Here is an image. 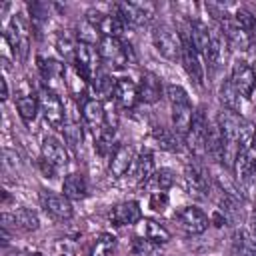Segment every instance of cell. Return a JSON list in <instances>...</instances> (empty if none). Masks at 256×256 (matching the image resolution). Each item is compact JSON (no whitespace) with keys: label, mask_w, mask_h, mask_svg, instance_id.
Returning <instances> with one entry per match:
<instances>
[{"label":"cell","mask_w":256,"mask_h":256,"mask_svg":"<svg viewBox=\"0 0 256 256\" xmlns=\"http://www.w3.org/2000/svg\"><path fill=\"white\" fill-rule=\"evenodd\" d=\"M166 96L170 100V108H172V122L176 128V134L184 140L190 124H192V104H190V96L188 92L180 86V84H168L166 86Z\"/></svg>","instance_id":"1"},{"label":"cell","mask_w":256,"mask_h":256,"mask_svg":"<svg viewBox=\"0 0 256 256\" xmlns=\"http://www.w3.org/2000/svg\"><path fill=\"white\" fill-rule=\"evenodd\" d=\"M100 54H98V48L94 44H88V42H76V48H74V60H72V66L74 70L88 82H92V78L98 74V64H100Z\"/></svg>","instance_id":"2"},{"label":"cell","mask_w":256,"mask_h":256,"mask_svg":"<svg viewBox=\"0 0 256 256\" xmlns=\"http://www.w3.org/2000/svg\"><path fill=\"white\" fill-rule=\"evenodd\" d=\"M28 30H30V26H28V20L24 18V14H14L6 32H4L6 40L10 42L14 54L20 60H24L28 54V46H30V32Z\"/></svg>","instance_id":"3"},{"label":"cell","mask_w":256,"mask_h":256,"mask_svg":"<svg viewBox=\"0 0 256 256\" xmlns=\"http://www.w3.org/2000/svg\"><path fill=\"white\" fill-rule=\"evenodd\" d=\"M206 134H208V118H206V108L198 106L192 114V124L190 130L184 138V142L188 144L190 152L196 156H202L206 152Z\"/></svg>","instance_id":"4"},{"label":"cell","mask_w":256,"mask_h":256,"mask_svg":"<svg viewBox=\"0 0 256 256\" xmlns=\"http://www.w3.org/2000/svg\"><path fill=\"white\" fill-rule=\"evenodd\" d=\"M38 104H40V112L44 114L46 122L52 128H62L64 126L66 112H64V104H62V98L58 96V92L44 86L38 92Z\"/></svg>","instance_id":"5"},{"label":"cell","mask_w":256,"mask_h":256,"mask_svg":"<svg viewBox=\"0 0 256 256\" xmlns=\"http://www.w3.org/2000/svg\"><path fill=\"white\" fill-rule=\"evenodd\" d=\"M98 54L100 60L106 62L112 68H122L128 64L130 60V50L128 46L120 40V38H110V36H102L98 42Z\"/></svg>","instance_id":"6"},{"label":"cell","mask_w":256,"mask_h":256,"mask_svg":"<svg viewBox=\"0 0 256 256\" xmlns=\"http://www.w3.org/2000/svg\"><path fill=\"white\" fill-rule=\"evenodd\" d=\"M182 52H180V60L184 64V70L186 74L190 76V80L196 84V86H204V66L200 62V54L196 52L192 40H190V30L188 32H182Z\"/></svg>","instance_id":"7"},{"label":"cell","mask_w":256,"mask_h":256,"mask_svg":"<svg viewBox=\"0 0 256 256\" xmlns=\"http://www.w3.org/2000/svg\"><path fill=\"white\" fill-rule=\"evenodd\" d=\"M172 220L186 234H202V232H206V228L210 224V218L198 206H182V208H178L174 212Z\"/></svg>","instance_id":"8"},{"label":"cell","mask_w":256,"mask_h":256,"mask_svg":"<svg viewBox=\"0 0 256 256\" xmlns=\"http://www.w3.org/2000/svg\"><path fill=\"white\" fill-rule=\"evenodd\" d=\"M230 82L236 88L238 96H242L244 100H248V98H252V94L256 90V72H254V68L248 62L236 60L234 66H232Z\"/></svg>","instance_id":"9"},{"label":"cell","mask_w":256,"mask_h":256,"mask_svg":"<svg viewBox=\"0 0 256 256\" xmlns=\"http://www.w3.org/2000/svg\"><path fill=\"white\" fill-rule=\"evenodd\" d=\"M40 204H42L44 212L48 216H52L54 220H70L72 214H74L70 198H66L64 194L52 192V190H42L40 192Z\"/></svg>","instance_id":"10"},{"label":"cell","mask_w":256,"mask_h":256,"mask_svg":"<svg viewBox=\"0 0 256 256\" xmlns=\"http://www.w3.org/2000/svg\"><path fill=\"white\" fill-rule=\"evenodd\" d=\"M152 40H154L156 50H158L164 58H168V60H176V58L180 56V52H182V42H180V38L176 36V32H174L172 28H168V26H164V24H160V26L154 28Z\"/></svg>","instance_id":"11"},{"label":"cell","mask_w":256,"mask_h":256,"mask_svg":"<svg viewBox=\"0 0 256 256\" xmlns=\"http://www.w3.org/2000/svg\"><path fill=\"white\" fill-rule=\"evenodd\" d=\"M38 70L42 74V80H44V86L58 92L60 86H66V66L56 62V60H50V58H38Z\"/></svg>","instance_id":"12"},{"label":"cell","mask_w":256,"mask_h":256,"mask_svg":"<svg viewBox=\"0 0 256 256\" xmlns=\"http://www.w3.org/2000/svg\"><path fill=\"white\" fill-rule=\"evenodd\" d=\"M184 178H186V186H188V192L198 196V198H204L208 188H210V178H208V172L202 164L198 162H192L186 166V172H184Z\"/></svg>","instance_id":"13"},{"label":"cell","mask_w":256,"mask_h":256,"mask_svg":"<svg viewBox=\"0 0 256 256\" xmlns=\"http://www.w3.org/2000/svg\"><path fill=\"white\" fill-rule=\"evenodd\" d=\"M10 224L14 228H18V230L34 232L40 226V218H38V214L32 208H18L12 214H8V212L2 214V228H8Z\"/></svg>","instance_id":"14"},{"label":"cell","mask_w":256,"mask_h":256,"mask_svg":"<svg viewBox=\"0 0 256 256\" xmlns=\"http://www.w3.org/2000/svg\"><path fill=\"white\" fill-rule=\"evenodd\" d=\"M134 150L130 144H118L112 154H110V162H108V170L114 178H122L134 164Z\"/></svg>","instance_id":"15"},{"label":"cell","mask_w":256,"mask_h":256,"mask_svg":"<svg viewBox=\"0 0 256 256\" xmlns=\"http://www.w3.org/2000/svg\"><path fill=\"white\" fill-rule=\"evenodd\" d=\"M140 218H142V210H140V204L134 200L118 202L110 210V222L114 226H130V224H136Z\"/></svg>","instance_id":"16"},{"label":"cell","mask_w":256,"mask_h":256,"mask_svg":"<svg viewBox=\"0 0 256 256\" xmlns=\"http://www.w3.org/2000/svg\"><path fill=\"white\" fill-rule=\"evenodd\" d=\"M114 10L126 24H134V26H142L152 18L150 8L136 2H120L114 6Z\"/></svg>","instance_id":"17"},{"label":"cell","mask_w":256,"mask_h":256,"mask_svg":"<svg viewBox=\"0 0 256 256\" xmlns=\"http://www.w3.org/2000/svg\"><path fill=\"white\" fill-rule=\"evenodd\" d=\"M82 120H84V124H86L94 134H98L100 128H102L104 122H106V108H104V104H102L100 100H96V98L84 100V102H82Z\"/></svg>","instance_id":"18"},{"label":"cell","mask_w":256,"mask_h":256,"mask_svg":"<svg viewBox=\"0 0 256 256\" xmlns=\"http://www.w3.org/2000/svg\"><path fill=\"white\" fill-rule=\"evenodd\" d=\"M232 256H256V230L254 228L244 226L234 234Z\"/></svg>","instance_id":"19"},{"label":"cell","mask_w":256,"mask_h":256,"mask_svg":"<svg viewBox=\"0 0 256 256\" xmlns=\"http://www.w3.org/2000/svg\"><path fill=\"white\" fill-rule=\"evenodd\" d=\"M112 98L118 102V106L130 110L138 102V86L130 78H116V86H114Z\"/></svg>","instance_id":"20"},{"label":"cell","mask_w":256,"mask_h":256,"mask_svg":"<svg viewBox=\"0 0 256 256\" xmlns=\"http://www.w3.org/2000/svg\"><path fill=\"white\" fill-rule=\"evenodd\" d=\"M42 158L48 160V162H52L58 168L66 166L68 160H70L68 158V150L64 148V144L56 136H46L42 140Z\"/></svg>","instance_id":"21"},{"label":"cell","mask_w":256,"mask_h":256,"mask_svg":"<svg viewBox=\"0 0 256 256\" xmlns=\"http://www.w3.org/2000/svg\"><path fill=\"white\" fill-rule=\"evenodd\" d=\"M160 92H162V84L158 76H154L152 72H144L138 86V100L144 104H154L160 98Z\"/></svg>","instance_id":"22"},{"label":"cell","mask_w":256,"mask_h":256,"mask_svg":"<svg viewBox=\"0 0 256 256\" xmlns=\"http://www.w3.org/2000/svg\"><path fill=\"white\" fill-rule=\"evenodd\" d=\"M62 192L66 198L70 200H82L88 196V184H86V178L78 172H72L68 176H64V182H62Z\"/></svg>","instance_id":"23"},{"label":"cell","mask_w":256,"mask_h":256,"mask_svg":"<svg viewBox=\"0 0 256 256\" xmlns=\"http://www.w3.org/2000/svg\"><path fill=\"white\" fill-rule=\"evenodd\" d=\"M142 238H146L148 242L160 246V244L170 242L172 234H170V230L164 228L160 222H156V220H152V218H144V220H142Z\"/></svg>","instance_id":"24"},{"label":"cell","mask_w":256,"mask_h":256,"mask_svg":"<svg viewBox=\"0 0 256 256\" xmlns=\"http://www.w3.org/2000/svg\"><path fill=\"white\" fill-rule=\"evenodd\" d=\"M222 36L234 46V48H238V50H246L248 46H250V38L238 28V24L234 22V18H224L222 20Z\"/></svg>","instance_id":"25"},{"label":"cell","mask_w":256,"mask_h":256,"mask_svg":"<svg viewBox=\"0 0 256 256\" xmlns=\"http://www.w3.org/2000/svg\"><path fill=\"white\" fill-rule=\"evenodd\" d=\"M206 152L222 162V154H224V136H222V130L220 126L214 122V124H208V134H206Z\"/></svg>","instance_id":"26"},{"label":"cell","mask_w":256,"mask_h":256,"mask_svg":"<svg viewBox=\"0 0 256 256\" xmlns=\"http://www.w3.org/2000/svg\"><path fill=\"white\" fill-rule=\"evenodd\" d=\"M210 36H212V30L204 22L194 20L190 24V40H192V44H194L198 54H206L208 44H210Z\"/></svg>","instance_id":"27"},{"label":"cell","mask_w":256,"mask_h":256,"mask_svg":"<svg viewBox=\"0 0 256 256\" xmlns=\"http://www.w3.org/2000/svg\"><path fill=\"white\" fill-rule=\"evenodd\" d=\"M222 50H224V38L218 30H212V36H210V44H208V50L204 54V60L208 64V68L214 72L218 66H220V60H222Z\"/></svg>","instance_id":"28"},{"label":"cell","mask_w":256,"mask_h":256,"mask_svg":"<svg viewBox=\"0 0 256 256\" xmlns=\"http://www.w3.org/2000/svg\"><path fill=\"white\" fill-rule=\"evenodd\" d=\"M132 170H134V178L138 182H148L152 178V174L156 172L154 170V158L148 150H144L142 154H138L134 158V164H132Z\"/></svg>","instance_id":"29"},{"label":"cell","mask_w":256,"mask_h":256,"mask_svg":"<svg viewBox=\"0 0 256 256\" xmlns=\"http://www.w3.org/2000/svg\"><path fill=\"white\" fill-rule=\"evenodd\" d=\"M114 86H116V80L104 72H98L94 78H92V92H94V98L96 100H108L112 94H114Z\"/></svg>","instance_id":"30"},{"label":"cell","mask_w":256,"mask_h":256,"mask_svg":"<svg viewBox=\"0 0 256 256\" xmlns=\"http://www.w3.org/2000/svg\"><path fill=\"white\" fill-rule=\"evenodd\" d=\"M16 110H18V116L24 120V124H32L38 116V110H40V104H38V98L36 96H20L16 98Z\"/></svg>","instance_id":"31"},{"label":"cell","mask_w":256,"mask_h":256,"mask_svg":"<svg viewBox=\"0 0 256 256\" xmlns=\"http://www.w3.org/2000/svg\"><path fill=\"white\" fill-rule=\"evenodd\" d=\"M114 250H116V238L112 234L104 232V234L94 238V242L90 244L86 256H112Z\"/></svg>","instance_id":"32"},{"label":"cell","mask_w":256,"mask_h":256,"mask_svg":"<svg viewBox=\"0 0 256 256\" xmlns=\"http://www.w3.org/2000/svg\"><path fill=\"white\" fill-rule=\"evenodd\" d=\"M152 136H154V140L158 142L160 148L170 150V152H178L180 150V138H178V134H174V132H170V130H166L162 126H156L154 132H152Z\"/></svg>","instance_id":"33"},{"label":"cell","mask_w":256,"mask_h":256,"mask_svg":"<svg viewBox=\"0 0 256 256\" xmlns=\"http://www.w3.org/2000/svg\"><path fill=\"white\" fill-rule=\"evenodd\" d=\"M232 18H234V22L238 24V28H240L250 40L256 38V16H252V14H250L248 10H244V8H238Z\"/></svg>","instance_id":"34"},{"label":"cell","mask_w":256,"mask_h":256,"mask_svg":"<svg viewBox=\"0 0 256 256\" xmlns=\"http://www.w3.org/2000/svg\"><path fill=\"white\" fill-rule=\"evenodd\" d=\"M86 84H88V80H84V78L74 70L72 64L66 66V88H68V92H70L74 98H78V96L84 94Z\"/></svg>","instance_id":"35"},{"label":"cell","mask_w":256,"mask_h":256,"mask_svg":"<svg viewBox=\"0 0 256 256\" xmlns=\"http://www.w3.org/2000/svg\"><path fill=\"white\" fill-rule=\"evenodd\" d=\"M62 134H64V142L70 150H76L82 140H84V134H82V126L78 122H68L62 126Z\"/></svg>","instance_id":"36"},{"label":"cell","mask_w":256,"mask_h":256,"mask_svg":"<svg viewBox=\"0 0 256 256\" xmlns=\"http://www.w3.org/2000/svg\"><path fill=\"white\" fill-rule=\"evenodd\" d=\"M114 136H116V128H112V126H102L100 128V132L96 134V148H98V152L104 156V154H112V144H114Z\"/></svg>","instance_id":"37"},{"label":"cell","mask_w":256,"mask_h":256,"mask_svg":"<svg viewBox=\"0 0 256 256\" xmlns=\"http://www.w3.org/2000/svg\"><path fill=\"white\" fill-rule=\"evenodd\" d=\"M220 100L226 106V110L238 112V100H240V96H238V92H236V88L232 86L230 80L222 82V86H220Z\"/></svg>","instance_id":"38"},{"label":"cell","mask_w":256,"mask_h":256,"mask_svg":"<svg viewBox=\"0 0 256 256\" xmlns=\"http://www.w3.org/2000/svg\"><path fill=\"white\" fill-rule=\"evenodd\" d=\"M150 182H152V186L156 188V190H168L172 184H174V172L170 170V168H160V170H156L154 174H152V178H150Z\"/></svg>","instance_id":"39"},{"label":"cell","mask_w":256,"mask_h":256,"mask_svg":"<svg viewBox=\"0 0 256 256\" xmlns=\"http://www.w3.org/2000/svg\"><path fill=\"white\" fill-rule=\"evenodd\" d=\"M148 206L154 210V212H164L168 208V194L162 192V190H156L150 194V200H148Z\"/></svg>","instance_id":"40"},{"label":"cell","mask_w":256,"mask_h":256,"mask_svg":"<svg viewBox=\"0 0 256 256\" xmlns=\"http://www.w3.org/2000/svg\"><path fill=\"white\" fill-rule=\"evenodd\" d=\"M154 246H156V244L148 242L146 238H134V240H132V252L138 254V256H148V254H152V252H154Z\"/></svg>","instance_id":"41"},{"label":"cell","mask_w":256,"mask_h":256,"mask_svg":"<svg viewBox=\"0 0 256 256\" xmlns=\"http://www.w3.org/2000/svg\"><path fill=\"white\" fill-rule=\"evenodd\" d=\"M38 168H40V172L46 176V178H56V172H58V166H54L52 162H48V160H44V158H40L38 160Z\"/></svg>","instance_id":"42"},{"label":"cell","mask_w":256,"mask_h":256,"mask_svg":"<svg viewBox=\"0 0 256 256\" xmlns=\"http://www.w3.org/2000/svg\"><path fill=\"white\" fill-rule=\"evenodd\" d=\"M0 84H2V94H0V98L6 100V98H8V82H6V78H0Z\"/></svg>","instance_id":"43"}]
</instances>
